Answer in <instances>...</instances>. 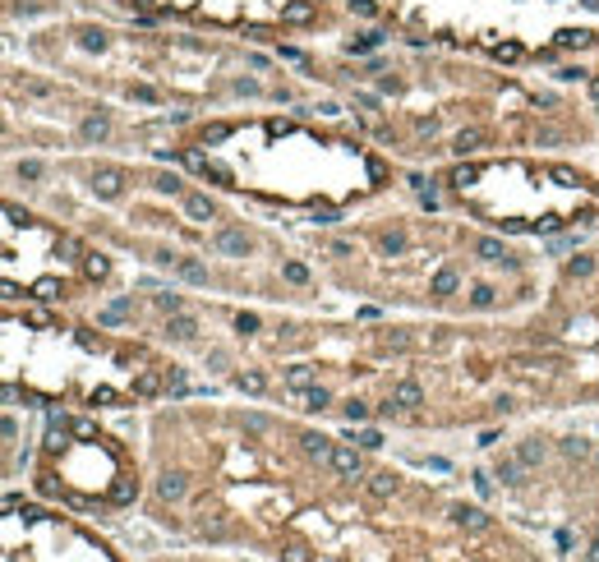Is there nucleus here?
<instances>
[{"label":"nucleus","instance_id":"7ed1b4c3","mask_svg":"<svg viewBox=\"0 0 599 562\" xmlns=\"http://www.w3.org/2000/svg\"><path fill=\"white\" fill-rule=\"evenodd\" d=\"M180 493H185L180 475H167V479H162V498H180Z\"/></svg>","mask_w":599,"mask_h":562},{"label":"nucleus","instance_id":"423d86ee","mask_svg":"<svg viewBox=\"0 0 599 562\" xmlns=\"http://www.w3.org/2000/svg\"><path fill=\"white\" fill-rule=\"evenodd\" d=\"M286 562H304V549H286Z\"/></svg>","mask_w":599,"mask_h":562},{"label":"nucleus","instance_id":"39448f33","mask_svg":"<svg viewBox=\"0 0 599 562\" xmlns=\"http://www.w3.org/2000/svg\"><path fill=\"white\" fill-rule=\"evenodd\" d=\"M369 489H374L378 498H383V493H392V475H378V479H374V484H369Z\"/></svg>","mask_w":599,"mask_h":562},{"label":"nucleus","instance_id":"f257e3e1","mask_svg":"<svg viewBox=\"0 0 599 562\" xmlns=\"http://www.w3.org/2000/svg\"><path fill=\"white\" fill-rule=\"evenodd\" d=\"M332 465H337L341 475H351V479L360 475V456L351 452V447H337V452H332Z\"/></svg>","mask_w":599,"mask_h":562},{"label":"nucleus","instance_id":"f03ea898","mask_svg":"<svg viewBox=\"0 0 599 562\" xmlns=\"http://www.w3.org/2000/svg\"><path fill=\"white\" fill-rule=\"evenodd\" d=\"M456 521H461V526H470V530H479V526H484V512H475V507H456Z\"/></svg>","mask_w":599,"mask_h":562},{"label":"nucleus","instance_id":"20e7f679","mask_svg":"<svg viewBox=\"0 0 599 562\" xmlns=\"http://www.w3.org/2000/svg\"><path fill=\"white\" fill-rule=\"evenodd\" d=\"M397 401H406V406H415V401H420V392H415L411 383H401V387H397Z\"/></svg>","mask_w":599,"mask_h":562},{"label":"nucleus","instance_id":"0eeeda50","mask_svg":"<svg viewBox=\"0 0 599 562\" xmlns=\"http://www.w3.org/2000/svg\"><path fill=\"white\" fill-rule=\"evenodd\" d=\"M586 562H599V540L590 544V553H586Z\"/></svg>","mask_w":599,"mask_h":562}]
</instances>
